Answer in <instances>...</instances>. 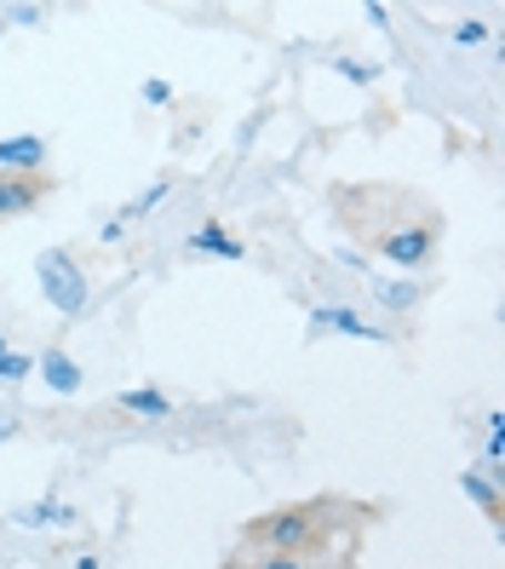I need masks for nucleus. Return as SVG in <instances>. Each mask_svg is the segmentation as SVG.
Returning a JSON list of instances; mask_svg holds the SVG:
<instances>
[{"mask_svg":"<svg viewBox=\"0 0 505 569\" xmlns=\"http://www.w3.org/2000/svg\"><path fill=\"white\" fill-rule=\"evenodd\" d=\"M333 500H299V507H276L248 523V547L253 552H327V535H333Z\"/></svg>","mask_w":505,"mask_h":569,"instance_id":"obj_1","label":"nucleus"},{"mask_svg":"<svg viewBox=\"0 0 505 569\" xmlns=\"http://www.w3.org/2000/svg\"><path fill=\"white\" fill-rule=\"evenodd\" d=\"M41 288H47V299L63 311V317H81L87 311V277H81V264L63 253V248H52V253H41Z\"/></svg>","mask_w":505,"mask_h":569,"instance_id":"obj_2","label":"nucleus"},{"mask_svg":"<svg viewBox=\"0 0 505 569\" xmlns=\"http://www.w3.org/2000/svg\"><path fill=\"white\" fill-rule=\"evenodd\" d=\"M380 253L391 259V264H425L431 253H436V224H402V230H385L380 237Z\"/></svg>","mask_w":505,"mask_h":569,"instance_id":"obj_3","label":"nucleus"},{"mask_svg":"<svg viewBox=\"0 0 505 569\" xmlns=\"http://www.w3.org/2000/svg\"><path fill=\"white\" fill-rule=\"evenodd\" d=\"M47 173H0V219H12V213H29L47 196Z\"/></svg>","mask_w":505,"mask_h":569,"instance_id":"obj_4","label":"nucleus"},{"mask_svg":"<svg viewBox=\"0 0 505 569\" xmlns=\"http://www.w3.org/2000/svg\"><path fill=\"white\" fill-rule=\"evenodd\" d=\"M47 144L41 139H7L0 144V173H41Z\"/></svg>","mask_w":505,"mask_h":569,"instance_id":"obj_5","label":"nucleus"},{"mask_svg":"<svg viewBox=\"0 0 505 569\" xmlns=\"http://www.w3.org/2000/svg\"><path fill=\"white\" fill-rule=\"evenodd\" d=\"M41 375L58 386V391H81V368L63 357V351H47V362H41Z\"/></svg>","mask_w":505,"mask_h":569,"instance_id":"obj_6","label":"nucleus"},{"mask_svg":"<svg viewBox=\"0 0 505 569\" xmlns=\"http://www.w3.org/2000/svg\"><path fill=\"white\" fill-rule=\"evenodd\" d=\"M459 483H465V495L477 500V507H483V512L499 523V489H494V478H483V472H465Z\"/></svg>","mask_w":505,"mask_h":569,"instance_id":"obj_7","label":"nucleus"},{"mask_svg":"<svg viewBox=\"0 0 505 569\" xmlns=\"http://www.w3.org/2000/svg\"><path fill=\"white\" fill-rule=\"evenodd\" d=\"M121 409L127 415H173V403H166L161 391H150V386L144 391H121Z\"/></svg>","mask_w":505,"mask_h":569,"instance_id":"obj_8","label":"nucleus"},{"mask_svg":"<svg viewBox=\"0 0 505 569\" xmlns=\"http://www.w3.org/2000/svg\"><path fill=\"white\" fill-rule=\"evenodd\" d=\"M248 569H316V558H299V552H253Z\"/></svg>","mask_w":505,"mask_h":569,"instance_id":"obj_9","label":"nucleus"},{"mask_svg":"<svg viewBox=\"0 0 505 569\" xmlns=\"http://www.w3.org/2000/svg\"><path fill=\"white\" fill-rule=\"evenodd\" d=\"M195 248H213L219 259H235V253H242V248H235V242L224 237V230H219V224H208V230H195Z\"/></svg>","mask_w":505,"mask_h":569,"instance_id":"obj_10","label":"nucleus"},{"mask_svg":"<svg viewBox=\"0 0 505 569\" xmlns=\"http://www.w3.org/2000/svg\"><path fill=\"white\" fill-rule=\"evenodd\" d=\"M0 375H7V380H23V375H29V357H12V351H0Z\"/></svg>","mask_w":505,"mask_h":569,"instance_id":"obj_11","label":"nucleus"},{"mask_svg":"<svg viewBox=\"0 0 505 569\" xmlns=\"http://www.w3.org/2000/svg\"><path fill=\"white\" fill-rule=\"evenodd\" d=\"M12 431H18V420H12V415H0V438H12Z\"/></svg>","mask_w":505,"mask_h":569,"instance_id":"obj_12","label":"nucleus"},{"mask_svg":"<svg viewBox=\"0 0 505 569\" xmlns=\"http://www.w3.org/2000/svg\"><path fill=\"white\" fill-rule=\"evenodd\" d=\"M224 569H248V563H242V558H235V563H224Z\"/></svg>","mask_w":505,"mask_h":569,"instance_id":"obj_13","label":"nucleus"}]
</instances>
